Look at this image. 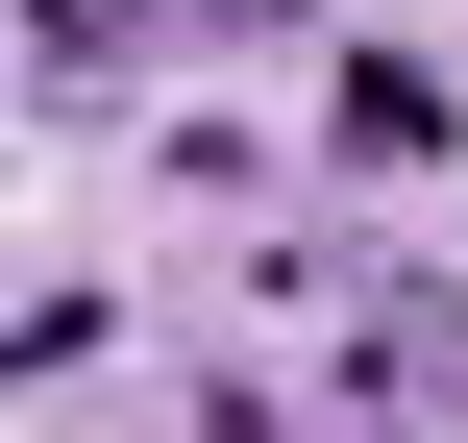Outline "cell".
I'll list each match as a JSON object with an SVG mask.
<instances>
[{
	"label": "cell",
	"mask_w": 468,
	"mask_h": 443,
	"mask_svg": "<svg viewBox=\"0 0 468 443\" xmlns=\"http://www.w3.org/2000/svg\"><path fill=\"white\" fill-rule=\"evenodd\" d=\"M346 419L370 443H468V296L444 271H370L346 296Z\"/></svg>",
	"instance_id": "obj_1"
},
{
	"label": "cell",
	"mask_w": 468,
	"mask_h": 443,
	"mask_svg": "<svg viewBox=\"0 0 468 443\" xmlns=\"http://www.w3.org/2000/svg\"><path fill=\"white\" fill-rule=\"evenodd\" d=\"M321 148H346V173H444V148H468V99L420 74V49H346V99H321Z\"/></svg>",
	"instance_id": "obj_2"
},
{
	"label": "cell",
	"mask_w": 468,
	"mask_h": 443,
	"mask_svg": "<svg viewBox=\"0 0 468 443\" xmlns=\"http://www.w3.org/2000/svg\"><path fill=\"white\" fill-rule=\"evenodd\" d=\"M99 345H123V296H25V321H0V370H25V395H74Z\"/></svg>",
	"instance_id": "obj_3"
},
{
	"label": "cell",
	"mask_w": 468,
	"mask_h": 443,
	"mask_svg": "<svg viewBox=\"0 0 468 443\" xmlns=\"http://www.w3.org/2000/svg\"><path fill=\"white\" fill-rule=\"evenodd\" d=\"M197 443H296V419H271V395H197Z\"/></svg>",
	"instance_id": "obj_4"
}]
</instances>
